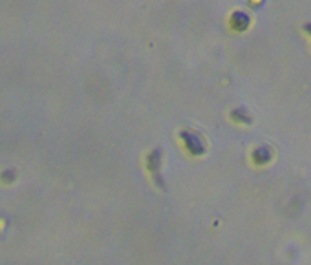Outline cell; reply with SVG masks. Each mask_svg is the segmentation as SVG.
<instances>
[{
  "mask_svg": "<svg viewBox=\"0 0 311 265\" xmlns=\"http://www.w3.org/2000/svg\"><path fill=\"white\" fill-rule=\"evenodd\" d=\"M178 139L182 143L183 150L187 152L190 157H201L207 152V141L203 139L200 132L190 130V128H183L178 132Z\"/></svg>",
  "mask_w": 311,
  "mask_h": 265,
  "instance_id": "1",
  "label": "cell"
},
{
  "mask_svg": "<svg viewBox=\"0 0 311 265\" xmlns=\"http://www.w3.org/2000/svg\"><path fill=\"white\" fill-rule=\"evenodd\" d=\"M161 165H163V156H161V150L154 148L150 150L147 156H145V167L147 172L152 179V183L158 187L159 191H165V179L161 176Z\"/></svg>",
  "mask_w": 311,
  "mask_h": 265,
  "instance_id": "2",
  "label": "cell"
},
{
  "mask_svg": "<svg viewBox=\"0 0 311 265\" xmlns=\"http://www.w3.org/2000/svg\"><path fill=\"white\" fill-rule=\"evenodd\" d=\"M273 161V152H271L269 146H254L251 150V163L254 167H265Z\"/></svg>",
  "mask_w": 311,
  "mask_h": 265,
  "instance_id": "3",
  "label": "cell"
},
{
  "mask_svg": "<svg viewBox=\"0 0 311 265\" xmlns=\"http://www.w3.org/2000/svg\"><path fill=\"white\" fill-rule=\"evenodd\" d=\"M249 24H251V18L247 15L246 11H233L229 17V26L231 29H235V31H246L249 28Z\"/></svg>",
  "mask_w": 311,
  "mask_h": 265,
  "instance_id": "4",
  "label": "cell"
},
{
  "mask_svg": "<svg viewBox=\"0 0 311 265\" xmlns=\"http://www.w3.org/2000/svg\"><path fill=\"white\" fill-rule=\"evenodd\" d=\"M229 117H231V121L238 123V125H249V123H252V116L246 108H242V106L231 110Z\"/></svg>",
  "mask_w": 311,
  "mask_h": 265,
  "instance_id": "5",
  "label": "cell"
},
{
  "mask_svg": "<svg viewBox=\"0 0 311 265\" xmlns=\"http://www.w3.org/2000/svg\"><path fill=\"white\" fill-rule=\"evenodd\" d=\"M304 31H306V35H311V22L304 24Z\"/></svg>",
  "mask_w": 311,
  "mask_h": 265,
  "instance_id": "6",
  "label": "cell"
}]
</instances>
